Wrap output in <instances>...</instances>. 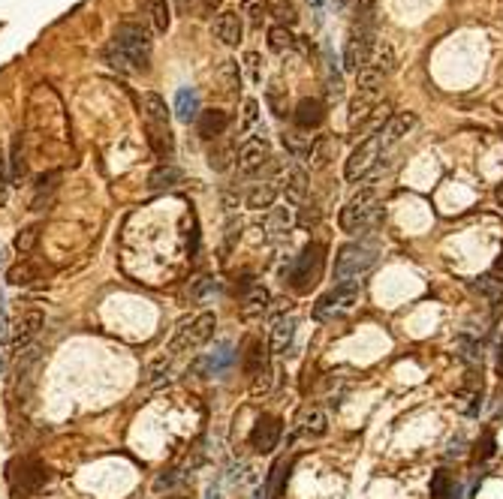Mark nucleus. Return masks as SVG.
<instances>
[{"instance_id": "f257e3e1", "label": "nucleus", "mask_w": 503, "mask_h": 499, "mask_svg": "<svg viewBox=\"0 0 503 499\" xmlns=\"http://www.w3.org/2000/svg\"><path fill=\"white\" fill-rule=\"evenodd\" d=\"M106 61L111 70L145 73L151 61V33L139 25H121L115 30V39L106 49Z\"/></svg>"}, {"instance_id": "f03ea898", "label": "nucleus", "mask_w": 503, "mask_h": 499, "mask_svg": "<svg viewBox=\"0 0 503 499\" xmlns=\"http://www.w3.org/2000/svg\"><path fill=\"white\" fill-rule=\"evenodd\" d=\"M142 111H145V123H148V142L154 147V154L169 160L175 154V135L169 127V109H166L163 97L157 94H145L142 99Z\"/></svg>"}, {"instance_id": "7ed1b4c3", "label": "nucleus", "mask_w": 503, "mask_h": 499, "mask_svg": "<svg viewBox=\"0 0 503 499\" xmlns=\"http://www.w3.org/2000/svg\"><path fill=\"white\" fill-rule=\"evenodd\" d=\"M322 268H326V244L310 241L296 256V262H293V268H289L286 280H289V286H293L296 292H310L320 283Z\"/></svg>"}, {"instance_id": "20e7f679", "label": "nucleus", "mask_w": 503, "mask_h": 499, "mask_svg": "<svg viewBox=\"0 0 503 499\" xmlns=\"http://www.w3.org/2000/svg\"><path fill=\"white\" fill-rule=\"evenodd\" d=\"M380 220V205H377V190L374 187H365L359 190L356 196L346 202L341 208V229L344 232H365Z\"/></svg>"}, {"instance_id": "39448f33", "label": "nucleus", "mask_w": 503, "mask_h": 499, "mask_svg": "<svg viewBox=\"0 0 503 499\" xmlns=\"http://www.w3.org/2000/svg\"><path fill=\"white\" fill-rule=\"evenodd\" d=\"M6 479H9V493H13V499H28L33 496L37 491H42V487L49 484V469L42 467L40 460H13L6 469Z\"/></svg>"}, {"instance_id": "423d86ee", "label": "nucleus", "mask_w": 503, "mask_h": 499, "mask_svg": "<svg viewBox=\"0 0 503 499\" xmlns=\"http://www.w3.org/2000/svg\"><path fill=\"white\" fill-rule=\"evenodd\" d=\"M374 250L368 244H344L338 250V259H334V286H346V283H356L359 274H365L368 268L374 265Z\"/></svg>"}, {"instance_id": "0eeeda50", "label": "nucleus", "mask_w": 503, "mask_h": 499, "mask_svg": "<svg viewBox=\"0 0 503 499\" xmlns=\"http://www.w3.org/2000/svg\"><path fill=\"white\" fill-rule=\"evenodd\" d=\"M214 328H217V316L214 313H199L193 322H181V328H178V334L172 337V343H169V352H196V349H202L211 334H214Z\"/></svg>"}, {"instance_id": "6e6552de", "label": "nucleus", "mask_w": 503, "mask_h": 499, "mask_svg": "<svg viewBox=\"0 0 503 499\" xmlns=\"http://www.w3.org/2000/svg\"><path fill=\"white\" fill-rule=\"evenodd\" d=\"M374 45H377V42H374L371 25H359V21H356L350 39H346V49H344V66H346V73H362L365 66L371 63Z\"/></svg>"}, {"instance_id": "1a4fd4ad", "label": "nucleus", "mask_w": 503, "mask_h": 499, "mask_svg": "<svg viewBox=\"0 0 503 499\" xmlns=\"http://www.w3.org/2000/svg\"><path fill=\"white\" fill-rule=\"evenodd\" d=\"M359 283H346V286H334L332 292H326L317 301L314 316L317 319H338L346 310H353V304L359 301Z\"/></svg>"}, {"instance_id": "9d476101", "label": "nucleus", "mask_w": 503, "mask_h": 499, "mask_svg": "<svg viewBox=\"0 0 503 499\" xmlns=\"http://www.w3.org/2000/svg\"><path fill=\"white\" fill-rule=\"evenodd\" d=\"M380 151H383V142H380V135H368V139L350 154V160H346V166H344V178L350 180V184L362 180V178L377 166Z\"/></svg>"}, {"instance_id": "9b49d317", "label": "nucleus", "mask_w": 503, "mask_h": 499, "mask_svg": "<svg viewBox=\"0 0 503 499\" xmlns=\"http://www.w3.org/2000/svg\"><path fill=\"white\" fill-rule=\"evenodd\" d=\"M377 109H380V90H359L350 99V115H346L350 130H365L377 115Z\"/></svg>"}, {"instance_id": "f8f14e48", "label": "nucleus", "mask_w": 503, "mask_h": 499, "mask_svg": "<svg viewBox=\"0 0 503 499\" xmlns=\"http://www.w3.org/2000/svg\"><path fill=\"white\" fill-rule=\"evenodd\" d=\"M268 160H272V147H268L265 139H248V142L238 147V154H236L238 172H244V175L260 172V168H262Z\"/></svg>"}, {"instance_id": "ddd939ff", "label": "nucleus", "mask_w": 503, "mask_h": 499, "mask_svg": "<svg viewBox=\"0 0 503 499\" xmlns=\"http://www.w3.org/2000/svg\"><path fill=\"white\" fill-rule=\"evenodd\" d=\"M281 418L277 415H262L260 421L253 424V433H250V445L253 451H260V455H268V451L277 448V442H281Z\"/></svg>"}, {"instance_id": "4468645a", "label": "nucleus", "mask_w": 503, "mask_h": 499, "mask_svg": "<svg viewBox=\"0 0 503 499\" xmlns=\"http://www.w3.org/2000/svg\"><path fill=\"white\" fill-rule=\"evenodd\" d=\"M42 313L40 310H28V313H21L16 325H13V349L16 352H21V349H28V343L33 337L40 334V328H42Z\"/></svg>"}, {"instance_id": "2eb2a0df", "label": "nucleus", "mask_w": 503, "mask_h": 499, "mask_svg": "<svg viewBox=\"0 0 503 499\" xmlns=\"http://www.w3.org/2000/svg\"><path fill=\"white\" fill-rule=\"evenodd\" d=\"M268 304H272L268 289L260 286V283H253V286L241 295V316L244 319H260V316L268 310Z\"/></svg>"}, {"instance_id": "dca6fc26", "label": "nucleus", "mask_w": 503, "mask_h": 499, "mask_svg": "<svg viewBox=\"0 0 503 499\" xmlns=\"http://www.w3.org/2000/svg\"><path fill=\"white\" fill-rule=\"evenodd\" d=\"M296 316H277L274 328H272V352L274 355H284L296 340Z\"/></svg>"}, {"instance_id": "f3484780", "label": "nucleus", "mask_w": 503, "mask_h": 499, "mask_svg": "<svg viewBox=\"0 0 503 499\" xmlns=\"http://www.w3.org/2000/svg\"><path fill=\"white\" fill-rule=\"evenodd\" d=\"M413 127H416V115H413V111H398V115L389 118L383 133H380V142H383V144H395V142L404 139Z\"/></svg>"}, {"instance_id": "a211bd4d", "label": "nucleus", "mask_w": 503, "mask_h": 499, "mask_svg": "<svg viewBox=\"0 0 503 499\" xmlns=\"http://www.w3.org/2000/svg\"><path fill=\"white\" fill-rule=\"evenodd\" d=\"M214 33L223 45H238L241 33H244V21L238 13H220L214 21Z\"/></svg>"}, {"instance_id": "6ab92c4d", "label": "nucleus", "mask_w": 503, "mask_h": 499, "mask_svg": "<svg viewBox=\"0 0 503 499\" xmlns=\"http://www.w3.org/2000/svg\"><path fill=\"white\" fill-rule=\"evenodd\" d=\"M284 196L293 208H301L308 202V175L301 168H289L284 178Z\"/></svg>"}, {"instance_id": "aec40b11", "label": "nucleus", "mask_w": 503, "mask_h": 499, "mask_svg": "<svg viewBox=\"0 0 503 499\" xmlns=\"http://www.w3.org/2000/svg\"><path fill=\"white\" fill-rule=\"evenodd\" d=\"M202 115V109H199V94L193 87H181L175 94V118L181 123H193Z\"/></svg>"}, {"instance_id": "412c9836", "label": "nucleus", "mask_w": 503, "mask_h": 499, "mask_svg": "<svg viewBox=\"0 0 503 499\" xmlns=\"http://www.w3.org/2000/svg\"><path fill=\"white\" fill-rule=\"evenodd\" d=\"M293 118H296V127L298 130H317L320 123H322V118H326V111H322V103L320 99H301V103L296 106V111H293Z\"/></svg>"}, {"instance_id": "4be33fe9", "label": "nucleus", "mask_w": 503, "mask_h": 499, "mask_svg": "<svg viewBox=\"0 0 503 499\" xmlns=\"http://www.w3.org/2000/svg\"><path fill=\"white\" fill-rule=\"evenodd\" d=\"M265 355H268V349H265L262 340L250 337L248 346H244V352H241V367H244V373H248V376H253V379L260 376V373L265 370Z\"/></svg>"}, {"instance_id": "5701e85b", "label": "nucleus", "mask_w": 503, "mask_h": 499, "mask_svg": "<svg viewBox=\"0 0 503 499\" xmlns=\"http://www.w3.org/2000/svg\"><path fill=\"white\" fill-rule=\"evenodd\" d=\"M139 9H142V16L151 21V27L157 33L169 30L172 13H169V4H166V0H139Z\"/></svg>"}, {"instance_id": "b1692460", "label": "nucleus", "mask_w": 503, "mask_h": 499, "mask_svg": "<svg viewBox=\"0 0 503 499\" xmlns=\"http://www.w3.org/2000/svg\"><path fill=\"white\" fill-rule=\"evenodd\" d=\"M196 127H199V135H202V139H217V135L226 133L229 115H226V111H220V109H208V111L199 115Z\"/></svg>"}, {"instance_id": "393cba45", "label": "nucleus", "mask_w": 503, "mask_h": 499, "mask_svg": "<svg viewBox=\"0 0 503 499\" xmlns=\"http://www.w3.org/2000/svg\"><path fill=\"white\" fill-rule=\"evenodd\" d=\"M334 154H338V139L334 135H317L314 144H310V168H326L332 160H334Z\"/></svg>"}, {"instance_id": "a878e982", "label": "nucleus", "mask_w": 503, "mask_h": 499, "mask_svg": "<svg viewBox=\"0 0 503 499\" xmlns=\"http://www.w3.org/2000/svg\"><path fill=\"white\" fill-rule=\"evenodd\" d=\"M181 178H184V172L178 166H172V163H163V166H157L154 172L148 175V187L151 190H169V187H175V184H181Z\"/></svg>"}, {"instance_id": "bb28decb", "label": "nucleus", "mask_w": 503, "mask_h": 499, "mask_svg": "<svg viewBox=\"0 0 503 499\" xmlns=\"http://www.w3.org/2000/svg\"><path fill=\"white\" fill-rule=\"evenodd\" d=\"M274 196H277L274 184H253L248 190V196H244V205H248L250 211H262V208H272Z\"/></svg>"}, {"instance_id": "cd10ccee", "label": "nucleus", "mask_w": 503, "mask_h": 499, "mask_svg": "<svg viewBox=\"0 0 503 499\" xmlns=\"http://www.w3.org/2000/svg\"><path fill=\"white\" fill-rule=\"evenodd\" d=\"M6 280L13 283V286H33V283L40 280V268L28 262V259H21V262H16L6 271Z\"/></svg>"}, {"instance_id": "c85d7f7f", "label": "nucleus", "mask_w": 503, "mask_h": 499, "mask_svg": "<svg viewBox=\"0 0 503 499\" xmlns=\"http://www.w3.org/2000/svg\"><path fill=\"white\" fill-rule=\"evenodd\" d=\"M368 66H374V70H380L383 75L395 73V49H392V42L380 39L374 45V54H371V63H368Z\"/></svg>"}, {"instance_id": "c756f323", "label": "nucleus", "mask_w": 503, "mask_h": 499, "mask_svg": "<svg viewBox=\"0 0 503 499\" xmlns=\"http://www.w3.org/2000/svg\"><path fill=\"white\" fill-rule=\"evenodd\" d=\"M286 472H289V463H286L284 457H281V460H274L272 472H268V484H265V496H268V499H277V496H281Z\"/></svg>"}, {"instance_id": "7c9ffc66", "label": "nucleus", "mask_w": 503, "mask_h": 499, "mask_svg": "<svg viewBox=\"0 0 503 499\" xmlns=\"http://www.w3.org/2000/svg\"><path fill=\"white\" fill-rule=\"evenodd\" d=\"M473 289L483 295L488 304H495V307H500V304H503V283H500V280H495V277H479V280L473 283Z\"/></svg>"}, {"instance_id": "2f4dec72", "label": "nucleus", "mask_w": 503, "mask_h": 499, "mask_svg": "<svg viewBox=\"0 0 503 499\" xmlns=\"http://www.w3.org/2000/svg\"><path fill=\"white\" fill-rule=\"evenodd\" d=\"M310 135H301V133H284V147L289 154L296 156V160H308L310 156Z\"/></svg>"}, {"instance_id": "473e14b6", "label": "nucleus", "mask_w": 503, "mask_h": 499, "mask_svg": "<svg viewBox=\"0 0 503 499\" xmlns=\"http://www.w3.org/2000/svg\"><path fill=\"white\" fill-rule=\"evenodd\" d=\"M289 226H293V217H289L286 208H274L272 214H268V223H265V232L268 238H281L289 232Z\"/></svg>"}, {"instance_id": "72a5a7b5", "label": "nucleus", "mask_w": 503, "mask_h": 499, "mask_svg": "<svg viewBox=\"0 0 503 499\" xmlns=\"http://www.w3.org/2000/svg\"><path fill=\"white\" fill-rule=\"evenodd\" d=\"M268 45H272V51H289L296 45L293 30H289L286 25H274L272 30H268Z\"/></svg>"}, {"instance_id": "f704fd0d", "label": "nucleus", "mask_w": 503, "mask_h": 499, "mask_svg": "<svg viewBox=\"0 0 503 499\" xmlns=\"http://www.w3.org/2000/svg\"><path fill=\"white\" fill-rule=\"evenodd\" d=\"M455 349H458V358L467 361L471 367L483 364V352H479V343H473L471 337H458V340H455Z\"/></svg>"}, {"instance_id": "c9c22d12", "label": "nucleus", "mask_w": 503, "mask_h": 499, "mask_svg": "<svg viewBox=\"0 0 503 499\" xmlns=\"http://www.w3.org/2000/svg\"><path fill=\"white\" fill-rule=\"evenodd\" d=\"M232 361H236V352H232V346L229 343H220V349L214 355L208 358V376H214V373H223Z\"/></svg>"}, {"instance_id": "e433bc0d", "label": "nucleus", "mask_w": 503, "mask_h": 499, "mask_svg": "<svg viewBox=\"0 0 503 499\" xmlns=\"http://www.w3.org/2000/svg\"><path fill=\"white\" fill-rule=\"evenodd\" d=\"M232 160H236V151H232L229 144L211 147V154H208V166L214 168V172H226V168L232 166Z\"/></svg>"}, {"instance_id": "4c0bfd02", "label": "nucleus", "mask_w": 503, "mask_h": 499, "mask_svg": "<svg viewBox=\"0 0 503 499\" xmlns=\"http://www.w3.org/2000/svg\"><path fill=\"white\" fill-rule=\"evenodd\" d=\"M37 241H40V226H28V229H21L16 235V250L21 256H28V253H33Z\"/></svg>"}, {"instance_id": "58836bf2", "label": "nucleus", "mask_w": 503, "mask_h": 499, "mask_svg": "<svg viewBox=\"0 0 503 499\" xmlns=\"http://www.w3.org/2000/svg\"><path fill=\"white\" fill-rule=\"evenodd\" d=\"M383 73L374 70V66H365L362 73H356V85H359V90H380V85H383Z\"/></svg>"}, {"instance_id": "ea45409f", "label": "nucleus", "mask_w": 503, "mask_h": 499, "mask_svg": "<svg viewBox=\"0 0 503 499\" xmlns=\"http://www.w3.org/2000/svg\"><path fill=\"white\" fill-rule=\"evenodd\" d=\"M305 430L310 436H322L329 430V418H326V412L322 409H310L308 415H305Z\"/></svg>"}, {"instance_id": "a19ab883", "label": "nucleus", "mask_w": 503, "mask_h": 499, "mask_svg": "<svg viewBox=\"0 0 503 499\" xmlns=\"http://www.w3.org/2000/svg\"><path fill=\"white\" fill-rule=\"evenodd\" d=\"M452 491V479H449V472L440 469V472H434V479H431V499H446Z\"/></svg>"}, {"instance_id": "79ce46f5", "label": "nucleus", "mask_w": 503, "mask_h": 499, "mask_svg": "<svg viewBox=\"0 0 503 499\" xmlns=\"http://www.w3.org/2000/svg\"><path fill=\"white\" fill-rule=\"evenodd\" d=\"M320 205H317V202H305V205H301V211H298V226H305V229H308V226H317L320 223Z\"/></svg>"}, {"instance_id": "37998d69", "label": "nucleus", "mask_w": 503, "mask_h": 499, "mask_svg": "<svg viewBox=\"0 0 503 499\" xmlns=\"http://www.w3.org/2000/svg\"><path fill=\"white\" fill-rule=\"evenodd\" d=\"M268 13H272V9H268L265 0H244V16H250L253 25H260Z\"/></svg>"}, {"instance_id": "c03bdc74", "label": "nucleus", "mask_w": 503, "mask_h": 499, "mask_svg": "<svg viewBox=\"0 0 503 499\" xmlns=\"http://www.w3.org/2000/svg\"><path fill=\"white\" fill-rule=\"evenodd\" d=\"M272 376H274V370H268V367H265V370L260 373V376L253 379V388H250V391H253V397H260V394L265 397L268 391L274 388V382H277V379H272Z\"/></svg>"}, {"instance_id": "a18cd8bd", "label": "nucleus", "mask_w": 503, "mask_h": 499, "mask_svg": "<svg viewBox=\"0 0 503 499\" xmlns=\"http://www.w3.org/2000/svg\"><path fill=\"white\" fill-rule=\"evenodd\" d=\"M238 238H241V223H238V220H229V223H226V238H223V259L229 256V250L236 247Z\"/></svg>"}, {"instance_id": "49530a36", "label": "nucleus", "mask_w": 503, "mask_h": 499, "mask_svg": "<svg viewBox=\"0 0 503 499\" xmlns=\"http://www.w3.org/2000/svg\"><path fill=\"white\" fill-rule=\"evenodd\" d=\"M166 373H169V358H157V361H154V364L148 367V373H145V382L154 385L157 379H163Z\"/></svg>"}, {"instance_id": "de8ad7c7", "label": "nucleus", "mask_w": 503, "mask_h": 499, "mask_svg": "<svg viewBox=\"0 0 503 499\" xmlns=\"http://www.w3.org/2000/svg\"><path fill=\"white\" fill-rule=\"evenodd\" d=\"M256 118H260V103H256V99H248V103H244V123H241V130H250L253 123H256Z\"/></svg>"}, {"instance_id": "09e8293b", "label": "nucleus", "mask_w": 503, "mask_h": 499, "mask_svg": "<svg viewBox=\"0 0 503 499\" xmlns=\"http://www.w3.org/2000/svg\"><path fill=\"white\" fill-rule=\"evenodd\" d=\"M268 103H272V109H274V115H286V103L281 99V90H277V85L274 87H268Z\"/></svg>"}, {"instance_id": "8fccbe9b", "label": "nucleus", "mask_w": 503, "mask_h": 499, "mask_svg": "<svg viewBox=\"0 0 503 499\" xmlns=\"http://www.w3.org/2000/svg\"><path fill=\"white\" fill-rule=\"evenodd\" d=\"M21 172H25V163H21V139L16 135V142H13V180H18Z\"/></svg>"}, {"instance_id": "3c124183", "label": "nucleus", "mask_w": 503, "mask_h": 499, "mask_svg": "<svg viewBox=\"0 0 503 499\" xmlns=\"http://www.w3.org/2000/svg\"><path fill=\"white\" fill-rule=\"evenodd\" d=\"M244 63H248V75H250V82H260V54L250 51L248 58H244Z\"/></svg>"}, {"instance_id": "603ef678", "label": "nucleus", "mask_w": 503, "mask_h": 499, "mask_svg": "<svg viewBox=\"0 0 503 499\" xmlns=\"http://www.w3.org/2000/svg\"><path fill=\"white\" fill-rule=\"evenodd\" d=\"M274 16L281 18V21H286V25H293V21H296V9L289 6V4H277L274 6Z\"/></svg>"}, {"instance_id": "864d4df0", "label": "nucleus", "mask_w": 503, "mask_h": 499, "mask_svg": "<svg viewBox=\"0 0 503 499\" xmlns=\"http://www.w3.org/2000/svg\"><path fill=\"white\" fill-rule=\"evenodd\" d=\"M491 455H495V436L485 433V439H483V451H476V460H485V457H491Z\"/></svg>"}, {"instance_id": "5fc2aeb1", "label": "nucleus", "mask_w": 503, "mask_h": 499, "mask_svg": "<svg viewBox=\"0 0 503 499\" xmlns=\"http://www.w3.org/2000/svg\"><path fill=\"white\" fill-rule=\"evenodd\" d=\"M449 499H461V487H455V484H452V491H449Z\"/></svg>"}, {"instance_id": "6e6d98bb", "label": "nucleus", "mask_w": 503, "mask_h": 499, "mask_svg": "<svg viewBox=\"0 0 503 499\" xmlns=\"http://www.w3.org/2000/svg\"><path fill=\"white\" fill-rule=\"evenodd\" d=\"M497 367H500V373H503V340H500V355H497Z\"/></svg>"}, {"instance_id": "4d7b16f0", "label": "nucleus", "mask_w": 503, "mask_h": 499, "mask_svg": "<svg viewBox=\"0 0 503 499\" xmlns=\"http://www.w3.org/2000/svg\"><path fill=\"white\" fill-rule=\"evenodd\" d=\"M175 4H178V6H181V9H187L190 4H196V0H175Z\"/></svg>"}, {"instance_id": "13d9d810", "label": "nucleus", "mask_w": 503, "mask_h": 499, "mask_svg": "<svg viewBox=\"0 0 503 499\" xmlns=\"http://www.w3.org/2000/svg\"><path fill=\"white\" fill-rule=\"evenodd\" d=\"M497 202H500V208H503V184L497 187Z\"/></svg>"}, {"instance_id": "bf43d9fd", "label": "nucleus", "mask_w": 503, "mask_h": 499, "mask_svg": "<svg viewBox=\"0 0 503 499\" xmlns=\"http://www.w3.org/2000/svg\"><path fill=\"white\" fill-rule=\"evenodd\" d=\"M308 4H310V6H322V4H326V0H308Z\"/></svg>"}, {"instance_id": "052dcab7", "label": "nucleus", "mask_w": 503, "mask_h": 499, "mask_svg": "<svg viewBox=\"0 0 503 499\" xmlns=\"http://www.w3.org/2000/svg\"><path fill=\"white\" fill-rule=\"evenodd\" d=\"M497 271H503V253H500V259H497Z\"/></svg>"}]
</instances>
